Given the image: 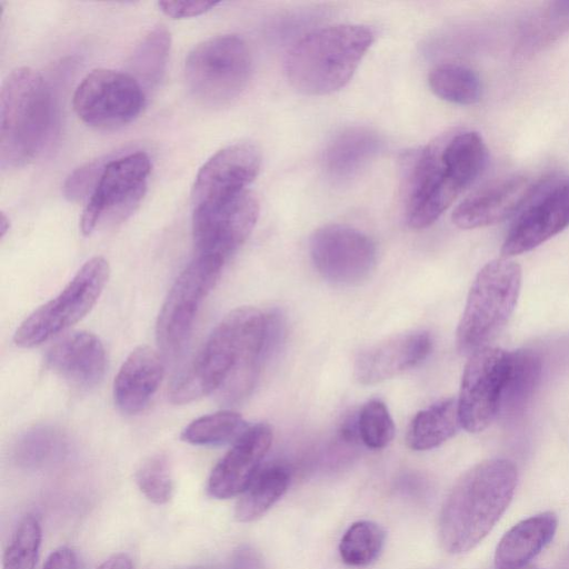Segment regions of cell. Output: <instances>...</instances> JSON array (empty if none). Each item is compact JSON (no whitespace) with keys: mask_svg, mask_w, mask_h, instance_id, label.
I'll use <instances>...</instances> for the list:
<instances>
[{"mask_svg":"<svg viewBox=\"0 0 569 569\" xmlns=\"http://www.w3.org/2000/svg\"><path fill=\"white\" fill-rule=\"evenodd\" d=\"M521 268L510 258L487 262L477 273L456 331L457 349L470 356L505 328L519 298Z\"/></svg>","mask_w":569,"mask_h":569,"instance_id":"8992f818","label":"cell"},{"mask_svg":"<svg viewBox=\"0 0 569 569\" xmlns=\"http://www.w3.org/2000/svg\"><path fill=\"white\" fill-rule=\"evenodd\" d=\"M290 472L280 463L260 468L241 493L234 509L239 522H251L263 516L288 490Z\"/></svg>","mask_w":569,"mask_h":569,"instance_id":"484cf974","label":"cell"},{"mask_svg":"<svg viewBox=\"0 0 569 569\" xmlns=\"http://www.w3.org/2000/svg\"><path fill=\"white\" fill-rule=\"evenodd\" d=\"M249 428L236 411L221 410L191 421L181 432V439L191 445L212 446L234 442Z\"/></svg>","mask_w":569,"mask_h":569,"instance_id":"f546056e","label":"cell"},{"mask_svg":"<svg viewBox=\"0 0 569 569\" xmlns=\"http://www.w3.org/2000/svg\"><path fill=\"white\" fill-rule=\"evenodd\" d=\"M41 537L39 520L32 515L23 517L3 553V569H34Z\"/></svg>","mask_w":569,"mask_h":569,"instance_id":"1f68e13d","label":"cell"},{"mask_svg":"<svg viewBox=\"0 0 569 569\" xmlns=\"http://www.w3.org/2000/svg\"><path fill=\"white\" fill-rule=\"evenodd\" d=\"M144 90L127 72L94 69L77 87L73 109L87 124L112 129L134 120L144 106Z\"/></svg>","mask_w":569,"mask_h":569,"instance_id":"8fae6325","label":"cell"},{"mask_svg":"<svg viewBox=\"0 0 569 569\" xmlns=\"http://www.w3.org/2000/svg\"><path fill=\"white\" fill-rule=\"evenodd\" d=\"M251 54L236 34L209 38L194 47L186 60V80L192 94L209 106H224L246 88L251 74Z\"/></svg>","mask_w":569,"mask_h":569,"instance_id":"52a82bcc","label":"cell"},{"mask_svg":"<svg viewBox=\"0 0 569 569\" xmlns=\"http://www.w3.org/2000/svg\"><path fill=\"white\" fill-rule=\"evenodd\" d=\"M375 39L362 24H333L313 30L289 50L284 70L289 83L308 96L329 94L352 78Z\"/></svg>","mask_w":569,"mask_h":569,"instance_id":"277c9868","label":"cell"},{"mask_svg":"<svg viewBox=\"0 0 569 569\" xmlns=\"http://www.w3.org/2000/svg\"><path fill=\"white\" fill-rule=\"evenodd\" d=\"M540 188L538 181L525 174L492 181L466 197L455 208L452 222L465 230L502 222L525 208Z\"/></svg>","mask_w":569,"mask_h":569,"instance_id":"2e32d148","label":"cell"},{"mask_svg":"<svg viewBox=\"0 0 569 569\" xmlns=\"http://www.w3.org/2000/svg\"><path fill=\"white\" fill-rule=\"evenodd\" d=\"M150 170V159L142 151L107 162L83 209L81 232L89 236L106 220L112 223L126 220L146 193Z\"/></svg>","mask_w":569,"mask_h":569,"instance_id":"30bf717a","label":"cell"},{"mask_svg":"<svg viewBox=\"0 0 569 569\" xmlns=\"http://www.w3.org/2000/svg\"><path fill=\"white\" fill-rule=\"evenodd\" d=\"M49 369L78 387H92L103 377L107 365L101 340L89 331H74L52 345L47 355Z\"/></svg>","mask_w":569,"mask_h":569,"instance_id":"ffe728a7","label":"cell"},{"mask_svg":"<svg viewBox=\"0 0 569 569\" xmlns=\"http://www.w3.org/2000/svg\"><path fill=\"white\" fill-rule=\"evenodd\" d=\"M317 271L328 281L355 286L367 280L376 267L375 242L362 231L345 224L317 229L309 241Z\"/></svg>","mask_w":569,"mask_h":569,"instance_id":"5bb4252c","label":"cell"},{"mask_svg":"<svg viewBox=\"0 0 569 569\" xmlns=\"http://www.w3.org/2000/svg\"><path fill=\"white\" fill-rule=\"evenodd\" d=\"M428 82L437 97L456 104H473L482 94V84L477 73L458 62L437 64L431 69Z\"/></svg>","mask_w":569,"mask_h":569,"instance_id":"83f0119b","label":"cell"},{"mask_svg":"<svg viewBox=\"0 0 569 569\" xmlns=\"http://www.w3.org/2000/svg\"><path fill=\"white\" fill-rule=\"evenodd\" d=\"M42 569H79L78 555L70 547H60L49 555Z\"/></svg>","mask_w":569,"mask_h":569,"instance_id":"8d00e7d4","label":"cell"},{"mask_svg":"<svg viewBox=\"0 0 569 569\" xmlns=\"http://www.w3.org/2000/svg\"><path fill=\"white\" fill-rule=\"evenodd\" d=\"M488 149L476 131L446 133L421 149L408 168L405 213L413 229L431 226L485 170Z\"/></svg>","mask_w":569,"mask_h":569,"instance_id":"7a4b0ae2","label":"cell"},{"mask_svg":"<svg viewBox=\"0 0 569 569\" xmlns=\"http://www.w3.org/2000/svg\"><path fill=\"white\" fill-rule=\"evenodd\" d=\"M170 46V32L164 26H158L150 30L133 50L129 61L130 74L143 89L153 88L161 80Z\"/></svg>","mask_w":569,"mask_h":569,"instance_id":"f1b7e54d","label":"cell"},{"mask_svg":"<svg viewBox=\"0 0 569 569\" xmlns=\"http://www.w3.org/2000/svg\"><path fill=\"white\" fill-rule=\"evenodd\" d=\"M386 540L385 530L376 522H353L339 543L341 560L351 567H366L381 553Z\"/></svg>","mask_w":569,"mask_h":569,"instance_id":"4dcf8cb0","label":"cell"},{"mask_svg":"<svg viewBox=\"0 0 569 569\" xmlns=\"http://www.w3.org/2000/svg\"><path fill=\"white\" fill-rule=\"evenodd\" d=\"M432 341L426 331H410L380 341L361 351L353 366L356 380L376 385L421 363L430 353Z\"/></svg>","mask_w":569,"mask_h":569,"instance_id":"d6986e66","label":"cell"},{"mask_svg":"<svg viewBox=\"0 0 569 569\" xmlns=\"http://www.w3.org/2000/svg\"><path fill=\"white\" fill-rule=\"evenodd\" d=\"M518 482L516 465L502 458L483 460L456 481L438 522L442 548L452 555L473 549L510 505Z\"/></svg>","mask_w":569,"mask_h":569,"instance_id":"3957f363","label":"cell"},{"mask_svg":"<svg viewBox=\"0 0 569 569\" xmlns=\"http://www.w3.org/2000/svg\"><path fill=\"white\" fill-rule=\"evenodd\" d=\"M162 377L163 363L157 351L148 346L134 348L114 377L116 405L129 415L140 412L157 392Z\"/></svg>","mask_w":569,"mask_h":569,"instance_id":"44dd1931","label":"cell"},{"mask_svg":"<svg viewBox=\"0 0 569 569\" xmlns=\"http://www.w3.org/2000/svg\"><path fill=\"white\" fill-rule=\"evenodd\" d=\"M542 375V360L532 349L509 352V366L499 412L516 416L522 412L536 392Z\"/></svg>","mask_w":569,"mask_h":569,"instance_id":"d4e9b609","label":"cell"},{"mask_svg":"<svg viewBox=\"0 0 569 569\" xmlns=\"http://www.w3.org/2000/svg\"><path fill=\"white\" fill-rule=\"evenodd\" d=\"M509 352L486 346L469 356L458 400L461 427L469 432L488 428L499 413Z\"/></svg>","mask_w":569,"mask_h":569,"instance_id":"4fadbf2b","label":"cell"},{"mask_svg":"<svg viewBox=\"0 0 569 569\" xmlns=\"http://www.w3.org/2000/svg\"><path fill=\"white\" fill-rule=\"evenodd\" d=\"M259 202L250 190L194 204L192 237L198 254L226 260L251 233Z\"/></svg>","mask_w":569,"mask_h":569,"instance_id":"7c38bea8","label":"cell"},{"mask_svg":"<svg viewBox=\"0 0 569 569\" xmlns=\"http://www.w3.org/2000/svg\"><path fill=\"white\" fill-rule=\"evenodd\" d=\"M460 428L458 400L447 398L417 412L408 427L406 442L416 451L430 450L452 438Z\"/></svg>","mask_w":569,"mask_h":569,"instance_id":"cb8c5ba5","label":"cell"},{"mask_svg":"<svg viewBox=\"0 0 569 569\" xmlns=\"http://www.w3.org/2000/svg\"><path fill=\"white\" fill-rule=\"evenodd\" d=\"M142 495L156 505L167 503L173 495V479L168 458L158 453L146 459L136 472Z\"/></svg>","mask_w":569,"mask_h":569,"instance_id":"d6a6232c","label":"cell"},{"mask_svg":"<svg viewBox=\"0 0 569 569\" xmlns=\"http://www.w3.org/2000/svg\"><path fill=\"white\" fill-rule=\"evenodd\" d=\"M272 442L269 425L249 427L210 472L207 491L216 499H228L242 493L260 470Z\"/></svg>","mask_w":569,"mask_h":569,"instance_id":"ac0fdd59","label":"cell"},{"mask_svg":"<svg viewBox=\"0 0 569 569\" xmlns=\"http://www.w3.org/2000/svg\"><path fill=\"white\" fill-rule=\"evenodd\" d=\"M557 527L558 517L552 511H545L519 521L498 542L495 568L527 567L551 542Z\"/></svg>","mask_w":569,"mask_h":569,"instance_id":"7402d4cb","label":"cell"},{"mask_svg":"<svg viewBox=\"0 0 569 569\" xmlns=\"http://www.w3.org/2000/svg\"><path fill=\"white\" fill-rule=\"evenodd\" d=\"M261 167L260 149L237 142L214 153L199 170L193 187V206L247 190Z\"/></svg>","mask_w":569,"mask_h":569,"instance_id":"e0dca14e","label":"cell"},{"mask_svg":"<svg viewBox=\"0 0 569 569\" xmlns=\"http://www.w3.org/2000/svg\"><path fill=\"white\" fill-rule=\"evenodd\" d=\"M267 316L239 307L214 327L197 356L172 381L171 402L189 403L214 391L228 402L253 389L266 358Z\"/></svg>","mask_w":569,"mask_h":569,"instance_id":"6da1fadb","label":"cell"},{"mask_svg":"<svg viewBox=\"0 0 569 569\" xmlns=\"http://www.w3.org/2000/svg\"><path fill=\"white\" fill-rule=\"evenodd\" d=\"M224 260L198 254L178 276L162 303L156 322V339L166 356L184 347L197 312L216 286Z\"/></svg>","mask_w":569,"mask_h":569,"instance_id":"9c48e42d","label":"cell"},{"mask_svg":"<svg viewBox=\"0 0 569 569\" xmlns=\"http://www.w3.org/2000/svg\"><path fill=\"white\" fill-rule=\"evenodd\" d=\"M218 2L213 1H159L160 10L168 17L173 19L189 18L202 14Z\"/></svg>","mask_w":569,"mask_h":569,"instance_id":"d590c367","label":"cell"},{"mask_svg":"<svg viewBox=\"0 0 569 569\" xmlns=\"http://www.w3.org/2000/svg\"><path fill=\"white\" fill-rule=\"evenodd\" d=\"M109 273V263L103 257L89 259L59 295L20 323L13 336L14 343L20 348L39 346L80 321L99 299Z\"/></svg>","mask_w":569,"mask_h":569,"instance_id":"ba28073f","label":"cell"},{"mask_svg":"<svg viewBox=\"0 0 569 569\" xmlns=\"http://www.w3.org/2000/svg\"><path fill=\"white\" fill-rule=\"evenodd\" d=\"M51 122V93L41 74L28 67L11 71L0 93L1 166L19 168L36 158Z\"/></svg>","mask_w":569,"mask_h":569,"instance_id":"5b68a950","label":"cell"},{"mask_svg":"<svg viewBox=\"0 0 569 569\" xmlns=\"http://www.w3.org/2000/svg\"><path fill=\"white\" fill-rule=\"evenodd\" d=\"M67 450L63 433L51 426H36L22 432L13 446V459L23 468L39 469L59 461Z\"/></svg>","mask_w":569,"mask_h":569,"instance_id":"4316f807","label":"cell"},{"mask_svg":"<svg viewBox=\"0 0 569 569\" xmlns=\"http://www.w3.org/2000/svg\"><path fill=\"white\" fill-rule=\"evenodd\" d=\"M10 228L9 218L4 212L0 213V237L3 238Z\"/></svg>","mask_w":569,"mask_h":569,"instance_id":"f35d334b","label":"cell"},{"mask_svg":"<svg viewBox=\"0 0 569 569\" xmlns=\"http://www.w3.org/2000/svg\"><path fill=\"white\" fill-rule=\"evenodd\" d=\"M361 441L370 449H382L395 436V423L386 405L377 399L365 403L357 418Z\"/></svg>","mask_w":569,"mask_h":569,"instance_id":"836d02e7","label":"cell"},{"mask_svg":"<svg viewBox=\"0 0 569 569\" xmlns=\"http://www.w3.org/2000/svg\"><path fill=\"white\" fill-rule=\"evenodd\" d=\"M97 569H132V562L127 555L117 553L106 559Z\"/></svg>","mask_w":569,"mask_h":569,"instance_id":"74e56055","label":"cell"},{"mask_svg":"<svg viewBox=\"0 0 569 569\" xmlns=\"http://www.w3.org/2000/svg\"><path fill=\"white\" fill-rule=\"evenodd\" d=\"M106 163L93 161L73 171L67 179L63 192L69 200H79L93 192Z\"/></svg>","mask_w":569,"mask_h":569,"instance_id":"e575fe53","label":"cell"},{"mask_svg":"<svg viewBox=\"0 0 569 569\" xmlns=\"http://www.w3.org/2000/svg\"><path fill=\"white\" fill-rule=\"evenodd\" d=\"M495 569H496V568H495ZM521 569H538V568H533V567H529V566H527V567L521 568Z\"/></svg>","mask_w":569,"mask_h":569,"instance_id":"ab89813d","label":"cell"},{"mask_svg":"<svg viewBox=\"0 0 569 569\" xmlns=\"http://www.w3.org/2000/svg\"><path fill=\"white\" fill-rule=\"evenodd\" d=\"M381 141L376 132L353 127L338 133L328 144L323 163L335 179L355 176L380 150Z\"/></svg>","mask_w":569,"mask_h":569,"instance_id":"603a6c76","label":"cell"},{"mask_svg":"<svg viewBox=\"0 0 569 569\" xmlns=\"http://www.w3.org/2000/svg\"><path fill=\"white\" fill-rule=\"evenodd\" d=\"M540 189L508 231L502 257L528 252L569 227V180Z\"/></svg>","mask_w":569,"mask_h":569,"instance_id":"9a60e30c","label":"cell"}]
</instances>
